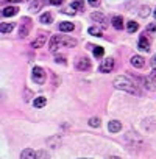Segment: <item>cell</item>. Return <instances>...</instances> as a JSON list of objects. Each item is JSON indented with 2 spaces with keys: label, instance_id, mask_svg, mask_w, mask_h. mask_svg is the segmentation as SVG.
<instances>
[{
  "label": "cell",
  "instance_id": "6da1fadb",
  "mask_svg": "<svg viewBox=\"0 0 156 159\" xmlns=\"http://www.w3.org/2000/svg\"><path fill=\"white\" fill-rule=\"evenodd\" d=\"M114 88L120 89V91H125L128 94H133V95H140V89L137 88L136 83H133L128 76H116L114 78Z\"/></svg>",
  "mask_w": 156,
  "mask_h": 159
},
{
  "label": "cell",
  "instance_id": "7a4b0ae2",
  "mask_svg": "<svg viewBox=\"0 0 156 159\" xmlns=\"http://www.w3.org/2000/svg\"><path fill=\"white\" fill-rule=\"evenodd\" d=\"M31 27H33V22L30 17H22L21 20V28H19V36L21 38H27L31 31Z\"/></svg>",
  "mask_w": 156,
  "mask_h": 159
},
{
  "label": "cell",
  "instance_id": "3957f363",
  "mask_svg": "<svg viewBox=\"0 0 156 159\" xmlns=\"http://www.w3.org/2000/svg\"><path fill=\"white\" fill-rule=\"evenodd\" d=\"M75 67L81 72H88L91 69V59L86 58V56H78L75 59Z\"/></svg>",
  "mask_w": 156,
  "mask_h": 159
},
{
  "label": "cell",
  "instance_id": "277c9868",
  "mask_svg": "<svg viewBox=\"0 0 156 159\" xmlns=\"http://www.w3.org/2000/svg\"><path fill=\"white\" fill-rule=\"evenodd\" d=\"M33 80L38 83V84H44L45 83V72L42 67H34L33 69Z\"/></svg>",
  "mask_w": 156,
  "mask_h": 159
},
{
  "label": "cell",
  "instance_id": "5b68a950",
  "mask_svg": "<svg viewBox=\"0 0 156 159\" xmlns=\"http://www.w3.org/2000/svg\"><path fill=\"white\" fill-rule=\"evenodd\" d=\"M99 69H100V72H103V73L111 72V70L114 69V59H112V58H106V59H103Z\"/></svg>",
  "mask_w": 156,
  "mask_h": 159
},
{
  "label": "cell",
  "instance_id": "8992f818",
  "mask_svg": "<svg viewBox=\"0 0 156 159\" xmlns=\"http://www.w3.org/2000/svg\"><path fill=\"white\" fill-rule=\"evenodd\" d=\"M47 34H48V33H39L38 38L31 42V47H33V48H41V47H44V44L47 42Z\"/></svg>",
  "mask_w": 156,
  "mask_h": 159
},
{
  "label": "cell",
  "instance_id": "52a82bcc",
  "mask_svg": "<svg viewBox=\"0 0 156 159\" xmlns=\"http://www.w3.org/2000/svg\"><path fill=\"white\" fill-rule=\"evenodd\" d=\"M59 45H62V44H61V36H58V34L52 36V39H50V42H48V50H50L52 53H55V52L59 48Z\"/></svg>",
  "mask_w": 156,
  "mask_h": 159
},
{
  "label": "cell",
  "instance_id": "ba28073f",
  "mask_svg": "<svg viewBox=\"0 0 156 159\" xmlns=\"http://www.w3.org/2000/svg\"><path fill=\"white\" fill-rule=\"evenodd\" d=\"M137 47H139L142 52H148V50H150V41L147 39V36H145V34H142V36L139 38Z\"/></svg>",
  "mask_w": 156,
  "mask_h": 159
},
{
  "label": "cell",
  "instance_id": "9c48e42d",
  "mask_svg": "<svg viewBox=\"0 0 156 159\" xmlns=\"http://www.w3.org/2000/svg\"><path fill=\"white\" fill-rule=\"evenodd\" d=\"M17 11H19V8L17 7H7V8H3V11H2V16L3 17H13V16H16L17 14Z\"/></svg>",
  "mask_w": 156,
  "mask_h": 159
},
{
  "label": "cell",
  "instance_id": "30bf717a",
  "mask_svg": "<svg viewBox=\"0 0 156 159\" xmlns=\"http://www.w3.org/2000/svg\"><path fill=\"white\" fill-rule=\"evenodd\" d=\"M58 28H59V31H62V33H72V31L75 30V25H73L72 22H61V24L58 25Z\"/></svg>",
  "mask_w": 156,
  "mask_h": 159
},
{
  "label": "cell",
  "instance_id": "8fae6325",
  "mask_svg": "<svg viewBox=\"0 0 156 159\" xmlns=\"http://www.w3.org/2000/svg\"><path fill=\"white\" fill-rule=\"evenodd\" d=\"M131 64L134 66V67H137V69H140V67H144V64H145V61H144V58L142 56H139V55H134V56H131Z\"/></svg>",
  "mask_w": 156,
  "mask_h": 159
},
{
  "label": "cell",
  "instance_id": "7c38bea8",
  "mask_svg": "<svg viewBox=\"0 0 156 159\" xmlns=\"http://www.w3.org/2000/svg\"><path fill=\"white\" fill-rule=\"evenodd\" d=\"M108 129H109L111 133H119V131L122 129V123H120L119 120H111V122L108 123Z\"/></svg>",
  "mask_w": 156,
  "mask_h": 159
},
{
  "label": "cell",
  "instance_id": "4fadbf2b",
  "mask_svg": "<svg viewBox=\"0 0 156 159\" xmlns=\"http://www.w3.org/2000/svg\"><path fill=\"white\" fill-rule=\"evenodd\" d=\"M61 44L64 47H75L76 45V39L69 38V36H61Z\"/></svg>",
  "mask_w": 156,
  "mask_h": 159
},
{
  "label": "cell",
  "instance_id": "5bb4252c",
  "mask_svg": "<svg viewBox=\"0 0 156 159\" xmlns=\"http://www.w3.org/2000/svg\"><path fill=\"white\" fill-rule=\"evenodd\" d=\"M21 159H36V153L31 148H25L21 153Z\"/></svg>",
  "mask_w": 156,
  "mask_h": 159
},
{
  "label": "cell",
  "instance_id": "9a60e30c",
  "mask_svg": "<svg viewBox=\"0 0 156 159\" xmlns=\"http://www.w3.org/2000/svg\"><path fill=\"white\" fill-rule=\"evenodd\" d=\"M44 3H45V0H34V2L30 5V11H31V13H38V11L42 8Z\"/></svg>",
  "mask_w": 156,
  "mask_h": 159
},
{
  "label": "cell",
  "instance_id": "2e32d148",
  "mask_svg": "<svg viewBox=\"0 0 156 159\" xmlns=\"http://www.w3.org/2000/svg\"><path fill=\"white\" fill-rule=\"evenodd\" d=\"M14 27H16V24H14V22H10V24H2V25H0V31H2L3 34H7V33H11V31L14 30Z\"/></svg>",
  "mask_w": 156,
  "mask_h": 159
},
{
  "label": "cell",
  "instance_id": "e0dca14e",
  "mask_svg": "<svg viewBox=\"0 0 156 159\" xmlns=\"http://www.w3.org/2000/svg\"><path fill=\"white\" fill-rule=\"evenodd\" d=\"M39 22H41V24H44V25H48V24H52V22H53V16H52L50 13H44V14H41Z\"/></svg>",
  "mask_w": 156,
  "mask_h": 159
},
{
  "label": "cell",
  "instance_id": "ac0fdd59",
  "mask_svg": "<svg viewBox=\"0 0 156 159\" xmlns=\"http://www.w3.org/2000/svg\"><path fill=\"white\" fill-rule=\"evenodd\" d=\"M91 17H92V20H95V22H100L102 24V27H106V20H105V16L102 14V13H92L91 14Z\"/></svg>",
  "mask_w": 156,
  "mask_h": 159
},
{
  "label": "cell",
  "instance_id": "d6986e66",
  "mask_svg": "<svg viewBox=\"0 0 156 159\" xmlns=\"http://www.w3.org/2000/svg\"><path fill=\"white\" fill-rule=\"evenodd\" d=\"M33 105H34V108L41 109V108H44V106L47 105V98H45V97H38V98H34Z\"/></svg>",
  "mask_w": 156,
  "mask_h": 159
},
{
  "label": "cell",
  "instance_id": "ffe728a7",
  "mask_svg": "<svg viewBox=\"0 0 156 159\" xmlns=\"http://www.w3.org/2000/svg\"><path fill=\"white\" fill-rule=\"evenodd\" d=\"M112 27H114L116 30H122V27H123V20H122L120 16H114V17H112Z\"/></svg>",
  "mask_w": 156,
  "mask_h": 159
},
{
  "label": "cell",
  "instance_id": "44dd1931",
  "mask_svg": "<svg viewBox=\"0 0 156 159\" xmlns=\"http://www.w3.org/2000/svg\"><path fill=\"white\" fill-rule=\"evenodd\" d=\"M70 8L72 10H85V3H83V0H73L72 2V5H70Z\"/></svg>",
  "mask_w": 156,
  "mask_h": 159
},
{
  "label": "cell",
  "instance_id": "7402d4cb",
  "mask_svg": "<svg viewBox=\"0 0 156 159\" xmlns=\"http://www.w3.org/2000/svg\"><path fill=\"white\" fill-rule=\"evenodd\" d=\"M137 28H139V24L134 22V20H130V22L126 24V30H128V33H134V31H137Z\"/></svg>",
  "mask_w": 156,
  "mask_h": 159
},
{
  "label": "cell",
  "instance_id": "603a6c76",
  "mask_svg": "<svg viewBox=\"0 0 156 159\" xmlns=\"http://www.w3.org/2000/svg\"><path fill=\"white\" fill-rule=\"evenodd\" d=\"M47 142H48V145H50L52 148H56V147L59 145L61 139H59V136H56V137H50V139H48Z\"/></svg>",
  "mask_w": 156,
  "mask_h": 159
},
{
  "label": "cell",
  "instance_id": "cb8c5ba5",
  "mask_svg": "<svg viewBox=\"0 0 156 159\" xmlns=\"http://www.w3.org/2000/svg\"><path fill=\"white\" fill-rule=\"evenodd\" d=\"M88 33H89V34H92V36H97V38H100V36H102V30H100V28H97V27H89Z\"/></svg>",
  "mask_w": 156,
  "mask_h": 159
},
{
  "label": "cell",
  "instance_id": "d4e9b609",
  "mask_svg": "<svg viewBox=\"0 0 156 159\" xmlns=\"http://www.w3.org/2000/svg\"><path fill=\"white\" fill-rule=\"evenodd\" d=\"M154 84H156L154 80H151L150 76H148V78H145V86H148V89H150V91H154V89H156V86H154Z\"/></svg>",
  "mask_w": 156,
  "mask_h": 159
},
{
  "label": "cell",
  "instance_id": "484cf974",
  "mask_svg": "<svg viewBox=\"0 0 156 159\" xmlns=\"http://www.w3.org/2000/svg\"><path fill=\"white\" fill-rule=\"evenodd\" d=\"M36 159H50V156L45 150H41V151H36Z\"/></svg>",
  "mask_w": 156,
  "mask_h": 159
},
{
  "label": "cell",
  "instance_id": "4316f807",
  "mask_svg": "<svg viewBox=\"0 0 156 159\" xmlns=\"http://www.w3.org/2000/svg\"><path fill=\"white\" fill-rule=\"evenodd\" d=\"M103 53H105V50H103V47H100V45H97V47L94 48V56H95V58H102V56H103Z\"/></svg>",
  "mask_w": 156,
  "mask_h": 159
},
{
  "label": "cell",
  "instance_id": "83f0119b",
  "mask_svg": "<svg viewBox=\"0 0 156 159\" xmlns=\"http://www.w3.org/2000/svg\"><path fill=\"white\" fill-rule=\"evenodd\" d=\"M148 14H150V8H148V7H140L139 16H140V17H148Z\"/></svg>",
  "mask_w": 156,
  "mask_h": 159
},
{
  "label": "cell",
  "instance_id": "f1b7e54d",
  "mask_svg": "<svg viewBox=\"0 0 156 159\" xmlns=\"http://www.w3.org/2000/svg\"><path fill=\"white\" fill-rule=\"evenodd\" d=\"M89 125H91V126H94V128H95V126H100V119L92 117V119L89 120Z\"/></svg>",
  "mask_w": 156,
  "mask_h": 159
},
{
  "label": "cell",
  "instance_id": "f546056e",
  "mask_svg": "<svg viewBox=\"0 0 156 159\" xmlns=\"http://www.w3.org/2000/svg\"><path fill=\"white\" fill-rule=\"evenodd\" d=\"M62 2H64V0H48V3H50V5H55V7L62 5Z\"/></svg>",
  "mask_w": 156,
  "mask_h": 159
},
{
  "label": "cell",
  "instance_id": "4dcf8cb0",
  "mask_svg": "<svg viewBox=\"0 0 156 159\" xmlns=\"http://www.w3.org/2000/svg\"><path fill=\"white\" fill-rule=\"evenodd\" d=\"M55 62H58V64H59V62H61V64H66V59H64V56H56V58H55Z\"/></svg>",
  "mask_w": 156,
  "mask_h": 159
},
{
  "label": "cell",
  "instance_id": "1f68e13d",
  "mask_svg": "<svg viewBox=\"0 0 156 159\" xmlns=\"http://www.w3.org/2000/svg\"><path fill=\"white\" fill-rule=\"evenodd\" d=\"M88 2H89L91 7H99L100 5V0H88Z\"/></svg>",
  "mask_w": 156,
  "mask_h": 159
},
{
  "label": "cell",
  "instance_id": "d6a6232c",
  "mask_svg": "<svg viewBox=\"0 0 156 159\" xmlns=\"http://www.w3.org/2000/svg\"><path fill=\"white\" fill-rule=\"evenodd\" d=\"M147 31H156V24H150L147 27Z\"/></svg>",
  "mask_w": 156,
  "mask_h": 159
},
{
  "label": "cell",
  "instance_id": "836d02e7",
  "mask_svg": "<svg viewBox=\"0 0 156 159\" xmlns=\"http://www.w3.org/2000/svg\"><path fill=\"white\" fill-rule=\"evenodd\" d=\"M151 66H153V67H156V55H154V56H153V59H151Z\"/></svg>",
  "mask_w": 156,
  "mask_h": 159
},
{
  "label": "cell",
  "instance_id": "e575fe53",
  "mask_svg": "<svg viewBox=\"0 0 156 159\" xmlns=\"http://www.w3.org/2000/svg\"><path fill=\"white\" fill-rule=\"evenodd\" d=\"M10 3H19V2H22V0H8Z\"/></svg>",
  "mask_w": 156,
  "mask_h": 159
},
{
  "label": "cell",
  "instance_id": "d590c367",
  "mask_svg": "<svg viewBox=\"0 0 156 159\" xmlns=\"http://www.w3.org/2000/svg\"><path fill=\"white\" fill-rule=\"evenodd\" d=\"M108 159H119V157H117V156H109Z\"/></svg>",
  "mask_w": 156,
  "mask_h": 159
},
{
  "label": "cell",
  "instance_id": "8d00e7d4",
  "mask_svg": "<svg viewBox=\"0 0 156 159\" xmlns=\"http://www.w3.org/2000/svg\"><path fill=\"white\" fill-rule=\"evenodd\" d=\"M153 16H154V20H156V10H154V13H153Z\"/></svg>",
  "mask_w": 156,
  "mask_h": 159
},
{
  "label": "cell",
  "instance_id": "74e56055",
  "mask_svg": "<svg viewBox=\"0 0 156 159\" xmlns=\"http://www.w3.org/2000/svg\"><path fill=\"white\" fill-rule=\"evenodd\" d=\"M83 159H86V157H83Z\"/></svg>",
  "mask_w": 156,
  "mask_h": 159
}]
</instances>
